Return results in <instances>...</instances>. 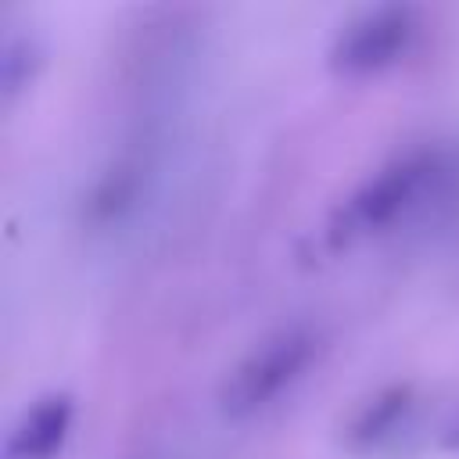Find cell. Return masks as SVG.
<instances>
[{"label":"cell","mask_w":459,"mask_h":459,"mask_svg":"<svg viewBox=\"0 0 459 459\" xmlns=\"http://www.w3.org/2000/svg\"><path fill=\"white\" fill-rule=\"evenodd\" d=\"M441 172H445V154L434 147H416L391 158L337 204L326 237L333 244H348L355 237H366L398 222L441 179Z\"/></svg>","instance_id":"obj_1"},{"label":"cell","mask_w":459,"mask_h":459,"mask_svg":"<svg viewBox=\"0 0 459 459\" xmlns=\"http://www.w3.org/2000/svg\"><path fill=\"white\" fill-rule=\"evenodd\" d=\"M316 351V337L305 326H287L251 348L222 380L219 405L226 416H251L265 409L283 387H290Z\"/></svg>","instance_id":"obj_2"},{"label":"cell","mask_w":459,"mask_h":459,"mask_svg":"<svg viewBox=\"0 0 459 459\" xmlns=\"http://www.w3.org/2000/svg\"><path fill=\"white\" fill-rule=\"evenodd\" d=\"M420 18L405 4H384L355 14L330 43V65L337 72H377L394 65L416 39Z\"/></svg>","instance_id":"obj_3"},{"label":"cell","mask_w":459,"mask_h":459,"mask_svg":"<svg viewBox=\"0 0 459 459\" xmlns=\"http://www.w3.org/2000/svg\"><path fill=\"white\" fill-rule=\"evenodd\" d=\"M72 430V398L47 394L11 427L4 441V459H54Z\"/></svg>","instance_id":"obj_4"},{"label":"cell","mask_w":459,"mask_h":459,"mask_svg":"<svg viewBox=\"0 0 459 459\" xmlns=\"http://www.w3.org/2000/svg\"><path fill=\"white\" fill-rule=\"evenodd\" d=\"M409 405H412V387H405V384H394V387L373 394V398L351 416V423H348V430H344L348 445H355V448L377 445L384 434L394 430V423L409 412Z\"/></svg>","instance_id":"obj_5"},{"label":"cell","mask_w":459,"mask_h":459,"mask_svg":"<svg viewBox=\"0 0 459 459\" xmlns=\"http://www.w3.org/2000/svg\"><path fill=\"white\" fill-rule=\"evenodd\" d=\"M445 445H448V448H459V420L448 427V434H445Z\"/></svg>","instance_id":"obj_6"}]
</instances>
